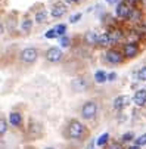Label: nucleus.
Instances as JSON below:
<instances>
[{
  "mask_svg": "<svg viewBox=\"0 0 146 149\" xmlns=\"http://www.w3.org/2000/svg\"><path fill=\"white\" fill-rule=\"evenodd\" d=\"M86 133V129L84 125L78 121H71L70 125H68V130H67V134L70 139H81Z\"/></svg>",
  "mask_w": 146,
  "mask_h": 149,
  "instance_id": "1",
  "label": "nucleus"
},
{
  "mask_svg": "<svg viewBox=\"0 0 146 149\" xmlns=\"http://www.w3.org/2000/svg\"><path fill=\"white\" fill-rule=\"evenodd\" d=\"M97 114V106L93 100H89L86 102L84 105H83V108H81V117L84 118V120H93Z\"/></svg>",
  "mask_w": 146,
  "mask_h": 149,
  "instance_id": "2",
  "label": "nucleus"
},
{
  "mask_svg": "<svg viewBox=\"0 0 146 149\" xmlns=\"http://www.w3.org/2000/svg\"><path fill=\"white\" fill-rule=\"evenodd\" d=\"M21 59L24 62H34L37 59V50L33 49V47H28V49H24L22 53H21Z\"/></svg>",
  "mask_w": 146,
  "mask_h": 149,
  "instance_id": "3",
  "label": "nucleus"
},
{
  "mask_svg": "<svg viewBox=\"0 0 146 149\" xmlns=\"http://www.w3.org/2000/svg\"><path fill=\"white\" fill-rule=\"evenodd\" d=\"M130 8L126 5V3H120L118 6H117V16L118 18H121V19H126V18H129L130 16Z\"/></svg>",
  "mask_w": 146,
  "mask_h": 149,
  "instance_id": "4",
  "label": "nucleus"
},
{
  "mask_svg": "<svg viewBox=\"0 0 146 149\" xmlns=\"http://www.w3.org/2000/svg\"><path fill=\"white\" fill-rule=\"evenodd\" d=\"M46 58H47V61H50V62H58V61L62 58V52H60L58 47H52V49L47 50Z\"/></svg>",
  "mask_w": 146,
  "mask_h": 149,
  "instance_id": "5",
  "label": "nucleus"
},
{
  "mask_svg": "<svg viewBox=\"0 0 146 149\" xmlns=\"http://www.w3.org/2000/svg\"><path fill=\"white\" fill-rule=\"evenodd\" d=\"M106 61L111 63H120L122 61V55L118 50H109L106 53Z\"/></svg>",
  "mask_w": 146,
  "mask_h": 149,
  "instance_id": "6",
  "label": "nucleus"
},
{
  "mask_svg": "<svg viewBox=\"0 0 146 149\" xmlns=\"http://www.w3.org/2000/svg\"><path fill=\"white\" fill-rule=\"evenodd\" d=\"M96 43L100 45V46H108L109 43H112V36H111V33H103V34L97 36Z\"/></svg>",
  "mask_w": 146,
  "mask_h": 149,
  "instance_id": "7",
  "label": "nucleus"
},
{
  "mask_svg": "<svg viewBox=\"0 0 146 149\" xmlns=\"http://www.w3.org/2000/svg\"><path fill=\"white\" fill-rule=\"evenodd\" d=\"M65 10H67V8H65L64 3H55L53 8H52V16L53 18H59V16H62L65 13Z\"/></svg>",
  "mask_w": 146,
  "mask_h": 149,
  "instance_id": "8",
  "label": "nucleus"
},
{
  "mask_svg": "<svg viewBox=\"0 0 146 149\" xmlns=\"http://www.w3.org/2000/svg\"><path fill=\"white\" fill-rule=\"evenodd\" d=\"M133 100H134V103L137 106H143L146 103V90H137L134 97H133Z\"/></svg>",
  "mask_w": 146,
  "mask_h": 149,
  "instance_id": "9",
  "label": "nucleus"
},
{
  "mask_svg": "<svg viewBox=\"0 0 146 149\" xmlns=\"http://www.w3.org/2000/svg\"><path fill=\"white\" fill-rule=\"evenodd\" d=\"M136 53H137V46L134 43H126V45H124V55H126V56L133 58Z\"/></svg>",
  "mask_w": 146,
  "mask_h": 149,
  "instance_id": "10",
  "label": "nucleus"
},
{
  "mask_svg": "<svg viewBox=\"0 0 146 149\" xmlns=\"http://www.w3.org/2000/svg\"><path fill=\"white\" fill-rule=\"evenodd\" d=\"M129 103V96H118L114 100V108L115 109H122L124 106H127Z\"/></svg>",
  "mask_w": 146,
  "mask_h": 149,
  "instance_id": "11",
  "label": "nucleus"
},
{
  "mask_svg": "<svg viewBox=\"0 0 146 149\" xmlns=\"http://www.w3.org/2000/svg\"><path fill=\"white\" fill-rule=\"evenodd\" d=\"M72 87L77 89V92H84L87 89V83L84 78H77L72 81Z\"/></svg>",
  "mask_w": 146,
  "mask_h": 149,
  "instance_id": "12",
  "label": "nucleus"
},
{
  "mask_svg": "<svg viewBox=\"0 0 146 149\" xmlns=\"http://www.w3.org/2000/svg\"><path fill=\"white\" fill-rule=\"evenodd\" d=\"M46 16H47V12H46L44 9H41V10L37 12V15H35V21H37L38 24H41V22H44V21H46Z\"/></svg>",
  "mask_w": 146,
  "mask_h": 149,
  "instance_id": "13",
  "label": "nucleus"
},
{
  "mask_svg": "<svg viewBox=\"0 0 146 149\" xmlns=\"http://www.w3.org/2000/svg\"><path fill=\"white\" fill-rule=\"evenodd\" d=\"M95 81L96 83H105L106 81V74L105 72H103V71H97L96 74H95Z\"/></svg>",
  "mask_w": 146,
  "mask_h": 149,
  "instance_id": "14",
  "label": "nucleus"
},
{
  "mask_svg": "<svg viewBox=\"0 0 146 149\" xmlns=\"http://www.w3.org/2000/svg\"><path fill=\"white\" fill-rule=\"evenodd\" d=\"M10 123H12V125H19L21 124V114H18V112H12L10 114Z\"/></svg>",
  "mask_w": 146,
  "mask_h": 149,
  "instance_id": "15",
  "label": "nucleus"
},
{
  "mask_svg": "<svg viewBox=\"0 0 146 149\" xmlns=\"http://www.w3.org/2000/svg\"><path fill=\"white\" fill-rule=\"evenodd\" d=\"M108 139H109V134L108 133H103L102 136H99V139H97V146H105L106 145V142H108Z\"/></svg>",
  "mask_w": 146,
  "mask_h": 149,
  "instance_id": "16",
  "label": "nucleus"
},
{
  "mask_svg": "<svg viewBox=\"0 0 146 149\" xmlns=\"http://www.w3.org/2000/svg\"><path fill=\"white\" fill-rule=\"evenodd\" d=\"M31 27H33L31 19H30V18H25V19L22 21V30H24V31H30Z\"/></svg>",
  "mask_w": 146,
  "mask_h": 149,
  "instance_id": "17",
  "label": "nucleus"
},
{
  "mask_svg": "<svg viewBox=\"0 0 146 149\" xmlns=\"http://www.w3.org/2000/svg\"><path fill=\"white\" fill-rule=\"evenodd\" d=\"M86 40L87 41H90V43H96V40H97V36L92 31V33H87L86 34Z\"/></svg>",
  "mask_w": 146,
  "mask_h": 149,
  "instance_id": "18",
  "label": "nucleus"
},
{
  "mask_svg": "<svg viewBox=\"0 0 146 149\" xmlns=\"http://www.w3.org/2000/svg\"><path fill=\"white\" fill-rule=\"evenodd\" d=\"M140 18V10H131L130 12V16H129V19H131V21H137Z\"/></svg>",
  "mask_w": 146,
  "mask_h": 149,
  "instance_id": "19",
  "label": "nucleus"
},
{
  "mask_svg": "<svg viewBox=\"0 0 146 149\" xmlns=\"http://www.w3.org/2000/svg\"><path fill=\"white\" fill-rule=\"evenodd\" d=\"M137 78H139L140 81H146V67H143V68L139 71V74H137Z\"/></svg>",
  "mask_w": 146,
  "mask_h": 149,
  "instance_id": "20",
  "label": "nucleus"
},
{
  "mask_svg": "<svg viewBox=\"0 0 146 149\" xmlns=\"http://www.w3.org/2000/svg\"><path fill=\"white\" fill-rule=\"evenodd\" d=\"M55 28H56V31H58L59 36L65 34V31H67V25H64V24H59V25H56Z\"/></svg>",
  "mask_w": 146,
  "mask_h": 149,
  "instance_id": "21",
  "label": "nucleus"
},
{
  "mask_svg": "<svg viewBox=\"0 0 146 149\" xmlns=\"http://www.w3.org/2000/svg\"><path fill=\"white\" fill-rule=\"evenodd\" d=\"M59 34H58V31H56V28H52V30H49L47 33H46V37L47 38H55V37H58Z\"/></svg>",
  "mask_w": 146,
  "mask_h": 149,
  "instance_id": "22",
  "label": "nucleus"
},
{
  "mask_svg": "<svg viewBox=\"0 0 146 149\" xmlns=\"http://www.w3.org/2000/svg\"><path fill=\"white\" fill-rule=\"evenodd\" d=\"M106 149H124L122 148V145L121 143H118V142H112V143H109L108 145V148Z\"/></svg>",
  "mask_w": 146,
  "mask_h": 149,
  "instance_id": "23",
  "label": "nucleus"
},
{
  "mask_svg": "<svg viewBox=\"0 0 146 149\" xmlns=\"http://www.w3.org/2000/svg\"><path fill=\"white\" fill-rule=\"evenodd\" d=\"M60 46L62 47H68L70 46V38L68 37H62L60 38Z\"/></svg>",
  "mask_w": 146,
  "mask_h": 149,
  "instance_id": "24",
  "label": "nucleus"
},
{
  "mask_svg": "<svg viewBox=\"0 0 146 149\" xmlns=\"http://www.w3.org/2000/svg\"><path fill=\"white\" fill-rule=\"evenodd\" d=\"M6 133V121L5 120H2V121H0V134H5Z\"/></svg>",
  "mask_w": 146,
  "mask_h": 149,
  "instance_id": "25",
  "label": "nucleus"
},
{
  "mask_svg": "<svg viewBox=\"0 0 146 149\" xmlns=\"http://www.w3.org/2000/svg\"><path fill=\"white\" fill-rule=\"evenodd\" d=\"M80 18H81V13H75V15H72L70 18V22L74 24V22H77V21H80Z\"/></svg>",
  "mask_w": 146,
  "mask_h": 149,
  "instance_id": "26",
  "label": "nucleus"
},
{
  "mask_svg": "<svg viewBox=\"0 0 146 149\" xmlns=\"http://www.w3.org/2000/svg\"><path fill=\"white\" fill-rule=\"evenodd\" d=\"M131 139H133V134L131 133H126V134H122V137H121L122 142H130Z\"/></svg>",
  "mask_w": 146,
  "mask_h": 149,
  "instance_id": "27",
  "label": "nucleus"
},
{
  "mask_svg": "<svg viewBox=\"0 0 146 149\" xmlns=\"http://www.w3.org/2000/svg\"><path fill=\"white\" fill-rule=\"evenodd\" d=\"M145 143H146V134L140 136V137L136 140V145H139V146H140V145H145Z\"/></svg>",
  "mask_w": 146,
  "mask_h": 149,
  "instance_id": "28",
  "label": "nucleus"
},
{
  "mask_svg": "<svg viewBox=\"0 0 146 149\" xmlns=\"http://www.w3.org/2000/svg\"><path fill=\"white\" fill-rule=\"evenodd\" d=\"M83 0H67V3H71V5H75V3H81Z\"/></svg>",
  "mask_w": 146,
  "mask_h": 149,
  "instance_id": "29",
  "label": "nucleus"
},
{
  "mask_svg": "<svg viewBox=\"0 0 146 149\" xmlns=\"http://www.w3.org/2000/svg\"><path fill=\"white\" fill-rule=\"evenodd\" d=\"M115 77H117V74H109V77H108V80H115Z\"/></svg>",
  "mask_w": 146,
  "mask_h": 149,
  "instance_id": "30",
  "label": "nucleus"
},
{
  "mask_svg": "<svg viewBox=\"0 0 146 149\" xmlns=\"http://www.w3.org/2000/svg\"><path fill=\"white\" fill-rule=\"evenodd\" d=\"M126 2H127L129 5H136V2H137V0H126Z\"/></svg>",
  "mask_w": 146,
  "mask_h": 149,
  "instance_id": "31",
  "label": "nucleus"
},
{
  "mask_svg": "<svg viewBox=\"0 0 146 149\" xmlns=\"http://www.w3.org/2000/svg\"><path fill=\"white\" fill-rule=\"evenodd\" d=\"M129 149H140V148H139V145H133V146H130Z\"/></svg>",
  "mask_w": 146,
  "mask_h": 149,
  "instance_id": "32",
  "label": "nucleus"
},
{
  "mask_svg": "<svg viewBox=\"0 0 146 149\" xmlns=\"http://www.w3.org/2000/svg\"><path fill=\"white\" fill-rule=\"evenodd\" d=\"M106 2H108V3H115L117 0H106Z\"/></svg>",
  "mask_w": 146,
  "mask_h": 149,
  "instance_id": "33",
  "label": "nucleus"
},
{
  "mask_svg": "<svg viewBox=\"0 0 146 149\" xmlns=\"http://www.w3.org/2000/svg\"><path fill=\"white\" fill-rule=\"evenodd\" d=\"M46 149H53V148H46Z\"/></svg>",
  "mask_w": 146,
  "mask_h": 149,
  "instance_id": "34",
  "label": "nucleus"
}]
</instances>
